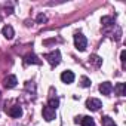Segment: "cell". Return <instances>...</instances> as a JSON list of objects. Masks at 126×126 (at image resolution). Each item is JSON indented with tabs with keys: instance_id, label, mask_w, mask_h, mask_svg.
<instances>
[{
	"instance_id": "cell-1",
	"label": "cell",
	"mask_w": 126,
	"mask_h": 126,
	"mask_svg": "<svg viewBox=\"0 0 126 126\" xmlns=\"http://www.w3.org/2000/svg\"><path fill=\"white\" fill-rule=\"evenodd\" d=\"M74 45H76V49L77 50L85 52L86 47H88V40H86V37L82 33H76L74 34Z\"/></svg>"
},
{
	"instance_id": "cell-2",
	"label": "cell",
	"mask_w": 126,
	"mask_h": 126,
	"mask_svg": "<svg viewBox=\"0 0 126 126\" xmlns=\"http://www.w3.org/2000/svg\"><path fill=\"white\" fill-rule=\"evenodd\" d=\"M45 59H47V62H49L52 67H56L59 62H61V52H59V49H55L53 52L46 53L45 55Z\"/></svg>"
},
{
	"instance_id": "cell-3",
	"label": "cell",
	"mask_w": 126,
	"mask_h": 126,
	"mask_svg": "<svg viewBox=\"0 0 126 126\" xmlns=\"http://www.w3.org/2000/svg\"><path fill=\"white\" fill-rule=\"evenodd\" d=\"M101 107H102V104L99 99H96V98H88L86 99V108H89L91 111H98Z\"/></svg>"
},
{
	"instance_id": "cell-4",
	"label": "cell",
	"mask_w": 126,
	"mask_h": 126,
	"mask_svg": "<svg viewBox=\"0 0 126 126\" xmlns=\"http://www.w3.org/2000/svg\"><path fill=\"white\" fill-rule=\"evenodd\" d=\"M42 114H43V119H45L46 122H52V120L56 117L55 110H53V108H50V107H47V105H45V107H43Z\"/></svg>"
},
{
	"instance_id": "cell-5",
	"label": "cell",
	"mask_w": 126,
	"mask_h": 126,
	"mask_svg": "<svg viewBox=\"0 0 126 126\" xmlns=\"http://www.w3.org/2000/svg\"><path fill=\"white\" fill-rule=\"evenodd\" d=\"M16 83H18V80H16V77H15L14 74L8 76V77L3 80V86H5L6 89H12V88H15V86H16Z\"/></svg>"
},
{
	"instance_id": "cell-6",
	"label": "cell",
	"mask_w": 126,
	"mask_h": 126,
	"mask_svg": "<svg viewBox=\"0 0 126 126\" xmlns=\"http://www.w3.org/2000/svg\"><path fill=\"white\" fill-rule=\"evenodd\" d=\"M74 73L73 71H70V70H67V71H64L61 74V80L64 82V83H67V85H70V83H73L74 82Z\"/></svg>"
},
{
	"instance_id": "cell-7",
	"label": "cell",
	"mask_w": 126,
	"mask_h": 126,
	"mask_svg": "<svg viewBox=\"0 0 126 126\" xmlns=\"http://www.w3.org/2000/svg\"><path fill=\"white\" fill-rule=\"evenodd\" d=\"M24 64H37V65H40L42 61H40L34 53H28V55L24 56Z\"/></svg>"
},
{
	"instance_id": "cell-8",
	"label": "cell",
	"mask_w": 126,
	"mask_h": 126,
	"mask_svg": "<svg viewBox=\"0 0 126 126\" xmlns=\"http://www.w3.org/2000/svg\"><path fill=\"white\" fill-rule=\"evenodd\" d=\"M80 122V125L82 126H95V122H94V119L91 117V116H83V117H77L76 119V123H79Z\"/></svg>"
},
{
	"instance_id": "cell-9",
	"label": "cell",
	"mask_w": 126,
	"mask_h": 126,
	"mask_svg": "<svg viewBox=\"0 0 126 126\" xmlns=\"http://www.w3.org/2000/svg\"><path fill=\"white\" fill-rule=\"evenodd\" d=\"M99 92H101L102 95H110V94L113 92V85H111L110 82L101 83V85H99Z\"/></svg>"
},
{
	"instance_id": "cell-10",
	"label": "cell",
	"mask_w": 126,
	"mask_h": 126,
	"mask_svg": "<svg viewBox=\"0 0 126 126\" xmlns=\"http://www.w3.org/2000/svg\"><path fill=\"white\" fill-rule=\"evenodd\" d=\"M6 113H8L11 117H21V116H22V110H21V107H18V105H14V107H11L9 110L6 108Z\"/></svg>"
},
{
	"instance_id": "cell-11",
	"label": "cell",
	"mask_w": 126,
	"mask_h": 126,
	"mask_svg": "<svg viewBox=\"0 0 126 126\" xmlns=\"http://www.w3.org/2000/svg\"><path fill=\"white\" fill-rule=\"evenodd\" d=\"M2 33H3V36H5L8 40L14 39V36H15V31H14L12 25H5V27H3V30H2Z\"/></svg>"
},
{
	"instance_id": "cell-12",
	"label": "cell",
	"mask_w": 126,
	"mask_h": 126,
	"mask_svg": "<svg viewBox=\"0 0 126 126\" xmlns=\"http://www.w3.org/2000/svg\"><path fill=\"white\" fill-rule=\"evenodd\" d=\"M114 91H116V94H117L119 96H123V95L126 94V85H125V83H117V85L114 86Z\"/></svg>"
},
{
	"instance_id": "cell-13",
	"label": "cell",
	"mask_w": 126,
	"mask_h": 126,
	"mask_svg": "<svg viewBox=\"0 0 126 126\" xmlns=\"http://www.w3.org/2000/svg\"><path fill=\"white\" fill-rule=\"evenodd\" d=\"M89 62H92V64H94L95 67H101V64H102V59H101L98 55H92V56L89 58Z\"/></svg>"
},
{
	"instance_id": "cell-14",
	"label": "cell",
	"mask_w": 126,
	"mask_h": 126,
	"mask_svg": "<svg viewBox=\"0 0 126 126\" xmlns=\"http://www.w3.org/2000/svg\"><path fill=\"white\" fill-rule=\"evenodd\" d=\"M101 24L105 25V27L113 25V24H114V18H111V16H102V18H101Z\"/></svg>"
},
{
	"instance_id": "cell-15",
	"label": "cell",
	"mask_w": 126,
	"mask_h": 126,
	"mask_svg": "<svg viewBox=\"0 0 126 126\" xmlns=\"http://www.w3.org/2000/svg\"><path fill=\"white\" fill-rule=\"evenodd\" d=\"M58 105H59V99L58 98H49V104H47V107H50V108H53V110H56L58 108Z\"/></svg>"
},
{
	"instance_id": "cell-16",
	"label": "cell",
	"mask_w": 126,
	"mask_h": 126,
	"mask_svg": "<svg viewBox=\"0 0 126 126\" xmlns=\"http://www.w3.org/2000/svg\"><path fill=\"white\" fill-rule=\"evenodd\" d=\"M101 123H102V126H114V122H113V119H110L108 116H104V117H101Z\"/></svg>"
},
{
	"instance_id": "cell-17",
	"label": "cell",
	"mask_w": 126,
	"mask_h": 126,
	"mask_svg": "<svg viewBox=\"0 0 126 126\" xmlns=\"http://www.w3.org/2000/svg\"><path fill=\"white\" fill-rule=\"evenodd\" d=\"M80 85H82L83 88H89V86H91V80H89L86 76H83V77H82V83H80Z\"/></svg>"
},
{
	"instance_id": "cell-18",
	"label": "cell",
	"mask_w": 126,
	"mask_h": 126,
	"mask_svg": "<svg viewBox=\"0 0 126 126\" xmlns=\"http://www.w3.org/2000/svg\"><path fill=\"white\" fill-rule=\"evenodd\" d=\"M46 21H47V18H46L43 14H40V15L37 16V22H39V24H42V22H46Z\"/></svg>"
},
{
	"instance_id": "cell-19",
	"label": "cell",
	"mask_w": 126,
	"mask_h": 126,
	"mask_svg": "<svg viewBox=\"0 0 126 126\" xmlns=\"http://www.w3.org/2000/svg\"><path fill=\"white\" fill-rule=\"evenodd\" d=\"M125 58H126V50H122V53H120V61H122V65H125Z\"/></svg>"
},
{
	"instance_id": "cell-20",
	"label": "cell",
	"mask_w": 126,
	"mask_h": 126,
	"mask_svg": "<svg viewBox=\"0 0 126 126\" xmlns=\"http://www.w3.org/2000/svg\"><path fill=\"white\" fill-rule=\"evenodd\" d=\"M114 126H116V125H114Z\"/></svg>"
}]
</instances>
